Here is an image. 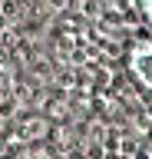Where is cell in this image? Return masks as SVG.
<instances>
[{
  "label": "cell",
  "mask_w": 152,
  "mask_h": 159,
  "mask_svg": "<svg viewBox=\"0 0 152 159\" xmlns=\"http://www.w3.org/2000/svg\"><path fill=\"white\" fill-rule=\"evenodd\" d=\"M136 3H139V10L145 13V20L152 23V0H136Z\"/></svg>",
  "instance_id": "cell-3"
},
{
  "label": "cell",
  "mask_w": 152,
  "mask_h": 159,
  "mask_svg": "<svg viewBox=\"0 0 152 159\" xmlns=\"http://www.w3.org/2000/svg\"><path fill=\"white\" fill-rule=\"evenodd\" d=\"M129 73L142 89H152V40H136L129 47Z\"/></svg>",
  "instance_id": "cell-1"
},
{
  "label": "cell",
  "mask_w": 152,
  "mask_h": 159,
  "mask_svg": "<svg viewBox=\"0 0 152 159\" xmlns=\"http://www.w3.org/2000/svg\"><path fill=\"white\" fill-rule=\"evenodd\" d=\"M43 129H46V123H43V119H33V123H27V126H23V136H27V139H40Z\"/></svg>",
  "instance_id": "cell-2"
}]
</instances>
